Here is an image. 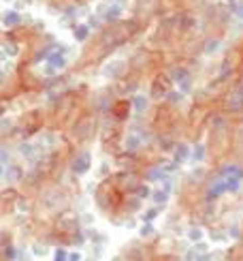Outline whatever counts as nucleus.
I'll return each instance as SVG.
<instances>
[{
	"label": "nucleus",
	"instance_id": "nucleus-1",
	"mask_svg": "<svg viewBox=\"0 0 243 261\" xmlns=\"http://www.w3.org/2000/svg\"><path fill=\"white\" fill-rule=\"evenodd\" d=\"M241 178H243V173L239 167H226L220 171V176L214 180V184L209 187V197H218V195H222L226 191H235L239 189V184H241Z\"/></svg>",
	"mask_w": 243,
	"mask_h": 261
},
{
	"label": "nucleus",
	"instance_id": "nucleus-2",
	"mask_svg": "<svg viewBox=\"0 0 243 261\" xmlns=\"http://www.w3.org/2000/svg\"><path fill=\"white\" fill-rule=\"evenodd\" d=\"M169 92H171V77H167V75H158L151 84V94L154 96H164Z\"/></svg>",
	"mask_w": 243,
	"mask_h": 261
},
{
	"label": "nucleus",
	"instance_id": "nucleus-3",
	"mask_svg": "<svg viewBox=\"0 0 243 261\" xmlns=\"http://www.w3.org/2000/svg\"><path fill=\"white\" fill-rule=\"evenodd\" d=\"M64 67H66V56L62 51L51 54V56L47 58V73H56V71H60Z\"/></svg>",
	"mask_w": 243,
	"mask_h": 261
},
{
	"label": "nucleus",
	"instance_id": "nucleus-4",
	"mask_svg": "<svg viewBox=\"0 0 243 261\" xmlns=\"http://www.w3.org/2000/svg\"><path fill=\"white\" fill-rule=\"evenodd\" d=\"M87 167H90V156H87V154L77 156V161L73 163V171H77V173H83Z\"/></svg>",
	"mask_w": 243,
	"mask_h": 261
},
{
	"label": "nucleus",
	"instance_id": "nucleus-5",
	"mask_svg": "<svg viewBox=\"0 0 243 261\" xmlns=\"http://www.w3.org/2000/svg\"><path fill=\"white\" fill-rule=\"evenodd\" d=\"M3 21H5V26H7V28H13V26H17V24H19V15L15 13V11H9Z\"/></svg>",
	"mask_w": 243,
	"mask_h": 261
},
{
	"label": "nucleus",
	"instance_id": "nucleus-6",
	"mask_svg": "<svg viewBox=\"0 0 243 261\" xmlns=\"http://www.w3.org/2000/svg\"><path fill=\"white\" fill-rule=\"evenodd\" d=\"M119 13H122L119 5H111V7H109L105 13H103V17H105V19H115V17H119Z\"/></svg>",
	"mask_w": 243,
	"mask_h": 261
},
{
	"label": "nucleus",
	"instance_id": "nucleus-7",
	"mask_svg": "<svg viewBox=\"0 0 243 261\" xmlns=\"http://www.w3.org/2000/svg\"><path fill=\"white\" fill-rule=\"evenodd\" d=\"M132 105H135V112L137 114H141L143 110H145V105H147V101L143 99V96H135V101H132Z\"/></svg>",
	"mask_w": 243,
	"mask_h": 261
},
{
	"label": "nucleus",
	"instance_id": "nucleus-8",
	"mask_svg": "<svg viewBox=\"0 0 243 261\" xmlns=\"http://www.w3.org/2000/svg\"><path fill=\"white\" fill-rule=\"evenodd\" d=\"M87 35H90V30H87V26H77V28H75V37L79 39V41H83Z\"/></svg>",
	"mask_w": 243,
	"mask_h": 261
},
{
	"label": "nucleus",
	"instance_id": "nucleus-9",
	"mask_svg": "<svg viewBox=\"0 0 243 261\" xmlns=\"http://www.w3.org/2000/svg\"><path fill=\"white\" fill-rule=\"evenodd\" d=\"M237 105H243V90L241 92H237V96H235V101L230 103V107H237Z\"/></svg>",
	"mask_w": 243,
	"mask_h": 261
},
{
	"label": "nucleus",
	"instance_id": "nucleus-10",
	"mask_svg": "<svg viewBox=\"0 0 243 261\" xmlns=\"http://www.w3.org/2000/svg\"><path fill=\"white\" fill-rule=\"evenodd\" d=\"M154 199H156L158 203H162L164 199H167V193H164V191H160V193H156V195H154Z\"/></svg>",
	"mask_w": 243,
	"mask_h": 261
},
{
	"label": "nucleus",
	"instance_id": "nucleus-11",
	"mask_svg": "<svg viewBox=\"0 0 243 261\" xmlns=\"http://www.w3.org/2000/svg\"><path fill=\"white\" fill-rule=\"evenodd\" d=\"M56 261H66V255H64V251H58V253H56Z\"/></svg>",
	"mask_w": 243,
	"mask_h": 261
},
{
	"label": "nucleus",
	"instance_id": "nucleus-12",
	"mask_svg": "<svg viewBox=\"0 0 243 261\" xmlns=\"http://www.w3.org/2000/svg\"><path fill=\"white\" fill-rule=\"evenodd\" d=\"M203 261H211V259H203Z\"/></svg>",
	"mask_w": 243,
	"mask_h": 261
}]
</instances>
